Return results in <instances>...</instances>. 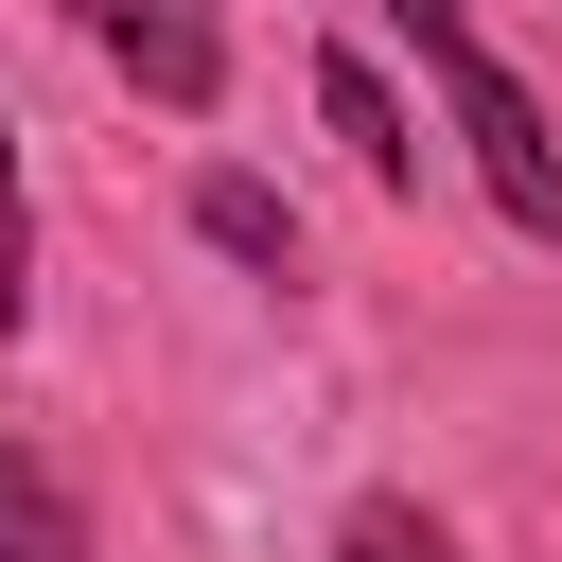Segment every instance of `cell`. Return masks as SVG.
<instances>
[{"label":"cell","instance_id":"obj_1","mask_svg":"<svg viewBox=\"0 0 562 562\" xmlns=\"http://www.w3.org/2000/svg\"><path fill=\"white\" fill-rule=\"evenodd\" d=\"M422 70H439V105H457V140H474V176H492V211L527 228V246H562V140H544V105L492 70V35L457 18V0H369Z\"/></svg>","mask_w":562,"mask_h":562},{"label":"cell","instance_id":"obj_2","mask_svg":"<svg viewBox=\"0 0 562 562\" xmlns=\"http://www.w3.org/2000/svg\"><path fill=\"white\" fill-rule=\"evenodd\" d=\"M70 18H88V53H105V70H140L158 105H211V88H228V53H211V18H193V0H70Z\"/></svg>","mask_w":562,"mask_h":562},{"label":"cell","instance_id":"obj_3","mask_svg":"<svg viewBox=\"0 0 562 562\" xmlns=\"http://www.w3.org/2000/svg\"><path fill=\"white\" fill-rule=\"evenodd\" d=\"M0 562H88L70 474H53V457H18V439H0Z\"/></svg>","mask_w":562,"mask_h":562},{"label":"cell","instance_id":"obj_4","mask_svg":"<svg viewBox=\"0 0 562 562\" xmlns=\"http://www.w3.org/2000/svg\"><path fill=\"white\" fill-rule=\"evenodd\" d=\"M316 105H334V140H351V158H369V176H386V193H404V176H422V140H404V105H386V88H369V70H351V53H334V70H316Z\"/></svg>","mask_w":562,"mask_h":562},{"label":"cell","instance_id":"obj_5","mask_svg":"<svg viewBox=\"0 0 562 562\" xmlns=\"http://www.w3.org/2000/svg\"><path fill=\"white\" fill-rule=\"evenodd\" d=\"M193 228H211L228 263H299V228H281V193H263V176H211V193H193Z\"/></svg>","mask_w":562,"mask_h":562},{"label":"cell","instance_id":"obj_6","mask_svg":"<svg viewBox=\"0 0 562 562\" xmlns=\"http://www.w3.org/2000/svg\"><path fill=\"white\" fill-rule=\"evenodd\" d=\"M334 562H457V544H439L422 509H351V544H334Z\"/></svg>","mask_w":562,"mask_h":562},{"label":"cell","instance_id":"obj_7","mask_svg":"<svg viewBox=\"0 0 562 562\" xmlns=\"http://www.w3.org/2000/svg\"><path fill=\"white\" fill-rule=\"evenodd\" d=\"M18 299H35V246H18V140H0V334H18Z\"/></svg>","mask_w":562,"mask_h":562}]
</instances>
